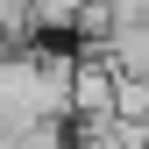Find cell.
I'll return each mask as SVG.
<instances>
[{"label":"cell","instance_id":"5","mask_svg":"<svg viewBox=\"0 0 149 149\" xmlns=\"http://www.w3.org/2000/svg\"><path fill=\"white\" fill-rule=\"evenodd\" d=\"M7 50H14V36H7V29H0V57H7Z\"/></svg>","mask_w":149,"mask_h":149},{"label":"cell","instance_id":"2","mask_svg":"<svg viewBox=\"0 0 149 149\" xmlns=\"http://www.w3.org/2000/svg\"><path fill=\"white\" fill-rule=\"evenodd\" d=\"M121 92V57L107 43H78V64H71V114H114Z\"/></svg>","mask_w":149,"mask_h":149},{"label":"cell","instance_id":"6","mask_svg":"<svg viewBox=\"0 0 149 149\" xmlns=\"http://www.w3.org/2000/svg\"><path fill=\"white\" fill-rule=\"evenodd\" d=\"M0 149H14V128H0Z\"/></svg>","mask_w":149,"mask_h":149},{"label":"cell","instance_id":"3","mask_svg":"<svg viewBox=\"0 0 149 149\" xmlns=\"http://www.w3.org/2000/svg\"><path fill=\"white\" fill-rule=\"evenodd\" d=\"M107 50L121 57V71H135V78H149V14H135V22H121L114 36H107Z\"/></svg>","mask_w":149,"mask_h":149},{"label":"cell","instance_id":"1","mask_svg":"<svg viewBox=\"0 0 149 149\" xmlns=\"http://www.w3.org/2000/svg\"><path fill=\"white\" fill-rule=\"evenodd\" d=\"M71 64L78 50L29 36L0 57V128H36V121H71Z\"/></svg>","mask_w":149,"mask_h":149},{"label":"cell","instance_id":"4","mask_svg":"<svg viewBox=\"0 0 149 149\" xmlns=\"http://www.w3.org/2000/svg\"><path fill=\"white\" fill-rule=\"evenodd\" d=\"M0 29H7L14 43H29L36 36V0H0Z\"/></svg>","mask_w":149,"mask_h":149}]
</instances>
